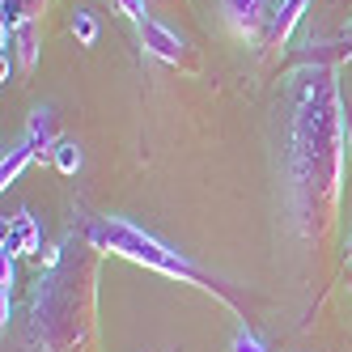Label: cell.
Listing matches in <instances>:
<instances>
[{
    "label": "cell",
    "mask_w": 352,
    "mask_h": 352,
    "mask_svg": "<svg viewBox=\"0 0 352 352\" xmlns=\"http://www.w3.org/2000/svg\"><path fill=\"white\" fill-rule=\"evenodd\" d=\"M340 94L327 72H314V85L306 89L293 123V174L301 191H314V212H318V191L336 199L340 191V157H344V123H340Z\"/></svg>",
    "instance_id": "6da1fadb"
},
{
    "label": "cell",
    "mask_w": 352,
    "mask_h": 352,
    "mask_svg": "<svg viewBox=\"0 0 352 352\" xmlns=\"http://www.w3.org/2000/svg\"><path fill=\"white\" fill-rule=\"evenodd\" d=\"M85 242L94 250H107V255H119V259H128V263H140L148 272H162L170 276V280H183V285H195V289H204L221 301H230L217 285H212V276L204 267H195L187 255H179V250H170L162 238L153 234H144L140 225L132 221H119V217H98L85 225Z\"/></svg>",
    "instance_id": "7a4b0ae2"
},
{
    "label": "cell",
    "mask_w": 352,
    "mask_h": 352,
    "mask_svg": "<svg viewBox=\"0 0 352 352\" xmlns=\"http://www.w3.org/2000/svg\"><path fill=\"white\" fill-rule=\"evenodd\" d=\"M140 47H144V56H153L162 64H183L187 60V38L174 34L170 26H162L157 17L140 21Z\"/></svg>",
    "instance_id": "3957f363"
},
{
    "label": "cell",
    "mask_w": 352,
    "mask_h": 352,
    "mask_svg": "<svg viewBox=\"0 0 352 352\" xmlns=\"http://www.w3.org/2000/svg\"><path fill=\"white\" fill-rule=\"evenodd\" d=\"M0 250L5 255H34V250H43V230H38V221L30 212H17L9 221V230H5V242H0Z\"/></svg>",
    "instance_id": "277c9868"
},
{
    "label": "cell",
    "mask_w": 352,
    "mask_h": 352,
    "mask_svg": "<svg viewBox=\"0 0 352 352\" xmlns=\"http://www.w3.org/2000/svg\"><path fill=\"white\" fill-rule=\"evenodd\" d=\"M0 43H5V52L17 56V68L21 72H30L38 64V21L34 17L21 21V26H13V30H0Z\"/></svg>",
    "instance_id": "5b68a950"
},
{
    "label": "cell",
    "mask_w": 352,
    "mask_h": 352,
    "mask_svg": "<svg viewBox=\"0 0 352 352\" xmlns=\"http://www.w3.org/2000/svg\"><path fill=\"white\" fill-rule=\"evenodd\" d=\"M221 5H225V17H230V26L238 34H259L263 21H272L267 0H221Z\"/></svg>",
    "instance_id": "8992f818"
},
{
    "label": "cell",
    "mask_w": 352,
    "mask_h": 352,
    "mask_svg": "<svg viewBox=\"0 0 352 352\" xmlns=\"http://www.w3.org/2000/svg\"><path fill=\"white\" fill-rule=\"evenodd\" d=\"M21 140H26V144L34 148V157L52 153V148L60 144V136H56V115H52V107H38V111H30V123H26V132H21Z\"/></svg>",
    "instance_id": "52a82bcc"
},
{
    "label": "cell",
    "mask_w": 352,
    "mask_h": 352,
    "mask_svg": "<svg viewBox=\"0 0 352 352\" xmlns=\"http://www.w3.org/2000/svg\"><path fill=\"white\" fill-rule=\"evenodd\" d=\"M301 13H306V5H297V0H285V5L272 13V21H267V43H272V47H285L289 34H293V26L301 21Z\"/></svg>",
    "instance_id": "ba28073f"
},
{
    "label": "cell",
    "mask_w": 352,
    "mask_h": 352,
    "mask_svg": "<svg viewBox=\"0 0 352 352\" xmlns=\"http://www.w3.org/2000/svg\"><path fill=\"white\" fill-rule=\"evenodd\" d=\"M13 289H17V263L13 255L0 250V322H5V331L13 322Z\"/></svg>",
    "instance_id": "9c48e42d"
},
{
    "label": "cell",
    "mask_w": 352,
    "mask_h": 352,
    "mask_svg": "<svg viewBox=\"0 0 352 352\" xmlns=\"http://www.w3.org/2000/svg\"><path fill=\"white\" fill-rule=\"evenodd\" d=\"M30 162H34V148H30L26 140H17V144L9 148V153H5V162H0V187L9 191V187L21 179V170H26Z\"/></svg>",
    "instance_id": "30bf717a"
},
{
    "label": "cell",
    "mask_w": 352,
    "mask_h": 352,
    "mask_svg": "<svg viewBox=\"0 0 352 352\" xmlns=\"http://www.w3.org/2000/svg\"><path fill=\"white\" fill-rule=\"evenodd\" d=\"M52 162H56L60 174H77L81 170V148H77V140H60L52 148Z\"/></svg>",
    "instance_id": "8fae6325"
},
{
    "label": "cell",
    "mask_w": 352,
    "mask_h": 352,
    "mask_svg": "<svg viewBox=\"0 0 352 352\" xmlns=\"http://www.w3.org/2000/svg\"><path fill=\"white\" fill-rule=\"evenodd\" d=\"M72 34H77L81 47L98 43V17H94V9H77V13H72Z\"/></svg>",
    "instance_id": "7c38bea8"
},
{
    "label": "cell",
    "mask_w": 352,
    "mask_h": 352,
    "mask_svg": "<svg viewBox=\"0 0 352 352\" xmlns=\"http://www.w3.org/2000/svg\"><path fill=\"white\" fill-rule=\"evenodd\" d=\"M230 352H272V348H267V340L255 331V327H238V336H234Z\"/></svg>",
    "instance_id": "4fadbf2b"
},
{
    "label": "cell",
    "mask_w": 352,
    "mask_h": 352,
    "mask_svg": "<svg viewBox=\"0 0 352 352\" xmlns=\"http://www.w3.org/2000/svg\"><path fill=\"white\" fill-rule=\"evenodd\" d=\"M119 9L128 13V17L136 21V26H140V21H144V0H119Z\"/></svg>",
    "instance_id": "5bb4252c"
},
{
    "label": "cell",
    "mask_w": 352,
    "mask_h": 352,
    "mask_svg": "<svg viewBox=\"0 0 352 352\" xmlns=\"http://www.w3.org/2000/svg\"><path fill=\"white\" fill-rule=\"evenodd\" d=\"M297 5H310V0H297Z\"/></svg>",
    "instance_id": "9a60e30c"
}]
</instances>
